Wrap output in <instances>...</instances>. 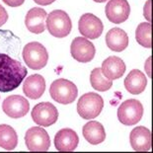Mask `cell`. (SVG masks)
I'll return each instance as SVG.
<instances>
[{
  "instance_id": "cell-24",
  "label": "cell",
  "mask_w": 153,
  "mask_h": 153,
  "mask_svg": "<svg viewBox=\"0 0 153 153\" xmlns=\"http://www.w3.org/2000/svg\"><path fill=\"white\" fill-rule=\"evenodd\" d=\"M8 20V14L3 6L0 4V27L3 26Z\"/></svg>"
},
{
  "instance_id": "cell-13",
  "label": "cell",
  "mask_w": 153,
  "mask_h": 153,
  "mask_svg": "<svg viewBox=\"0 0 153 153\" xmlns=\"http://www.w3.org/2000/svg\"><path fill=\"white\" fill-rule=\"evenodd\" d=\"M79 137L77 133L71 128H62L54 136V146L58 151H73L75 150Z\"/></svg>"
},
{
  "instance_id": "cell-6",
  "label": "cell",
  "mask_w": 153,
  "mask_h": 153,
  "mask_svg": "<svg viewBox=\"0 0 153 153\" xmlns=\"http://www.w3.org/2000/svg\"><path fill=\"white\" fill-rule=\"evenodd\" d=\"M143 116V106L138 100L125 101L118 109V118L123 125L134 126Z\"/></svg>"
},
{
  "instance_id": "cell-9",
  "label": "cell",
  "mask_w": 153,
  "mask_h": 153,
  "mask_svg": "<svg viewBox=\"0 0 153 153\" xmlns=\"http://www.w3.org/2000/svg\"><path fill=\"white\" fill-rule=\"evenodd\" d=\"M70 53L75 60L86 63L92 60L95 56L96 48L90 41H88V39L77 37L71 43Z\"/></svg>"
},
{
  "instance_id": "cell-16",
  "label": "cell",
  "mask_w": 153,
  "mask_h": 153,
  "mask_svg": "<svg viewBox=\"0 0 153 153\" xmlns=\"http://www.w3.org/2000/svg\"><path fill=\"white\" fill-rule=\"evenodd\" d=\"M45 90V78L40 74L29 76L23 84V92L28 98L37 100L41 98Z\"/></svg>"
},
{
  "instance_id": "cell-7",
  "label": "cell",
  "mask_w": 153,
  "mask_h": 153,
  "mask_svg": "<svg viewBox=\"0 0 153 153\" xmlns=\"http://www.w3.org/2000/svg\"><path fill=\"white\" fill-rule=\"evenodd\" d=\"M25 142L30 151H47L51 147L50 135L40 126L28 129L25 134Z\"/></svg>"
},
{
  "instance_id": "cell-27",
  "label": "cell",
  "mask_w": 153,
  "mask_h": 153,
  "mask_svg": "<svg viewBox=\"0 0 153 153\" xmlns=\"http://www.w3.org/2000/svg\"><path fill=\"white\" fill-rule=\"evenodd\" d=\"M34 1L39 5L45 6V5H50V4H51V3H53L55 0H34Z\"/></svg>"
},
{
  "instance_id": "cell-2",
  "label": "cell",
  "mask_w": 153,
  "mask_h": 153,
  "mask_svg": "<svg viewBox=\"0 0 153 153\" xmlns=\"http://www.w3.org/2000/svg\"><path fill=\"white\" fill-rule=\"evenodd\" d=\"M47 28L51 36L55 38H64L70 34L72 23L69 16L63 10H53L47 16Z\"/></svg>"
},
{
  "instance_id": "cell-14",
  "label": "cell",
  "mask_w": 153,
  "mask_h": 153,
  "mask_svg": "<svg viewBox=\"0 0 153 153\" xmlns=\"http://www.w3.org/2000/svg\"><path fill=\"white\" fill-rule=\"evenodd\" d=\"M47 12L44 9L34 7L28 11L25 18L26 27L31 33L41 34L45 29V19H47Z\"/></svg>"
},
{
  "instance_id": "cell-8",
  "label": "cell",
  "mask_w": 153,
  "mask_h": 153,
  "mask_svg": "<svg viewBox=\"0 0 153 153\" xmlns=\"http://www.w3.org/2000/svg\"><path fill=\"white\" fill-rule=\"evenodd\" d=\"M31 116L37 125L41 126H50L56 123L58 112L51 103L42 102L34 107Z\"/></svg>"
},
{
  "instance_id": "cell-22",
  "label": "cell",
  "mask_w": 153,
  "mask_h": 153,
  "mask_svg": "<svg viewBox=\"0 0 153 153\" xmlns=\"http://www.w3.org/2000/svg\"><path fill=\"white\" fill-rule=\"evenodd\" d=\"M90 82L94 89L100 92L110 90L113 85V81L105 77L101 68H95L92 70L90 75Z\"/></svg>"
},
{
  "instance_id": "cell-4",
  "label": "cell",
  "mask_w": 153,
  "mask_h": 153,
  "mask_svg": "<svg viewBox=\"0 0 153 153\" xmlns=\"http://www.w3.org/2000/svg\"><path fill=\"white\" fill-rule=\"evenodd\" d=\"M104 108V100L99 94L89 92L80 97L77 103V112L84 120L98 117Z\"/></svg>"
},
{
  "instance_id": "cell-19",
  "label": "cell",
  "mask_w": 153,
  "mask_h": 153,
  "mask_svg": "<svg viewBox=\"0 0 153 153\" xmlns=\"http://www.w3.org/2000/svg\"><path fill=\"white\" fill-rule=\"evenodd\" d=\"M106 44L110 50L114 51H123L128 45V37L123 30L120 28H113L107 33Z\"/></svg>"
},
{
  "instance_id": "cell-10",
  "label": "cell",
  "mask_w": 153,
  "mask_h": 153,
  "mask_svg": "<svg viewBox=\"0 0 153 153\" xmlns=\"http://www.w3.org/2000/svg\"><path fill=\"white\" fill-rule=\"evenodd\" d=\"M78 30L85 38L95 40L102 35L104 25L102 21L95 15L86 13L80 17V20L78 22Z\"/></svg>"
},
{
  "instance_id": "cell-21",
  "label": "cell",
  "mask_w": 153,
  "mask_h": 153,
  "mask_svg": "<svg viewBox=\"0 0 153 153\" xmlns=\"http://www.w3.org/2000/svg\"><path fill=\"white\" fill-rule=\"evenodd\" d=\"M18 144V135L15 129L8 125H0V147L13 150Z\"/></svg>"
},
{
  "instance_id": "cell-20",
  "label": "cell",
  "mask_w": 153,
  "mask_h": 153,
  "mask_svg": "<svg viewBox=\"0 0 153 153\" xmlns=\"http://www.w3.org/2000/svg\"><path fill=\"white\" fill-rule=\"evenodd\" d=\"M147 80L144 73L138 69H133L125 79V87L132 95H138L145 90Z\"/></svg>"
},
{
  "instance_id": "cell-15",
  "label": "cell",
  "mask_w": 153,
  "mask_h": 153,
  "mask_svg": "<svg viewBox=\"0 0 153 153\" xmlns=\"http://www.w3.org/2000/svg\"><path fill=\"white\" fill-rule=\"evenodd\" d=\"M131 147L135 151H148L151 147V132L145 126H137L129 134Z\"/></svg>"
},
{
  "instance_id": "cell-3",
  "label": "cell",
  "mask_w": 153,
  "mask_h": 153,
  "mask_svg": "<svg viewBox=\"0 0 153 153\" xmlns=\"http://www.w3.org/2000/svg\"><path fill=\"white\" fill-rule=\"evenodd\" d=\"M22 56L27 66L34 70L44 68L48 60L47 48L38 42H32L26 45L23 48Z\"/></svg>"
},
{
  "instance_id": "cell-1",
  "label": "cell",
  "mask_w": 153,
  "mask_h": 153,
  "mask_svg": "<svg viewBox=\"0 0 153 153\" xmlns=\"http://www.w3.org/2000/svg\"><path fill=\"white\" fill-rule=\"evenodd\" d=\"M28 71L17 59L0 53V91L10 92L20 86Z\"/></svg>"
},
{
  "instance_id": "cell-5",
  "label": "cell",
  "mask_w": 153,
  "mask_h": 153,
  "mask_svg": "<svg viewBox=\"0 0 153 153\" xmlns=\"http://www.w3.org/2000/svg\"><path fill=\"white\" fill-rule=\"evenodd\" d=\"M50 94L55 102L68 105L74 102L77 97L78 90L75 84L66 79H57L51 83Z\"/></svg>"
},
{
  "instance_id": "cell-25",
  "label": "cell",
  "mask_w": 153,
  "mask_h": 153,
  "mask_svg": "<svg viewBox=\"0 0 153 153\" xmlns=\"http://www.w3.org/2000/svg\"><path fill=\"white\" fill-rule=\"evenodd\" d=\"M151 0H148L146 2V4L144 6V9H143V14H144L145 18L147 19L148 22L151 21V13H150V6H151Z\"/></svg>"
},
{
  "instance_id": "cell-18",
  "label": "cell",
  "mask_w": 153,
  "mask_h": 153,
  "mask_svg": "<svg viewBox=\"0 0 153 153\" xmlns=\"http://www.w3.org/2000/svg\"><path fill=\"white\" fill-rule=\"evenodd\" d=\"M82 133L84 138L93 145L100 144L106 138V131L103 125L96 120L88 122L83 126Z\"/></svg>"
},
{
  "instance_id": "cell-17",
  "label": "cell",
  "mask_w": 153,
  "mask_h": 153,
  "mask_svg": "<svg viewBox=\"0 0 153 153\" xmlns=\"http://www.w3.org/2000/svg\"><path fill=\"white\" fill-rule=\"evenodd\" d=\"M102 73L110 80L120 78L126 72V64L122 58L118 56H109L102 63Z\"/></svg>"
},
{
  "instance_id": "cell-26",
  "label": "cell",
  "mask_w": 153,
  "mask_h": 153,
  "mask_svg": "<svg viewBox=\"0 0 153 153\" xmlns=\"http://www.w3.org/2000/svg\"><path fill=\"white\" fill-rule=\"evenodd\" d=\"M2 1L10 7H18L25 2V0H2Z\"/></svg>"
},
{
  "instance_id": "cell-11",
  "label": "cell",
  "mask_w": 153,
  "mask_h": 153,
  "mask_svg": "<svg viewBox=\"0 0 153 153\" xmlns=\"http://www.w3.org/2000/svg\"><path fill=\"white\" fill-rule=\"evenodd\" d=\"M2 110L10 118L20 119L27 115V113L30 110V104L24 97L12 95L3 101Z\"/></svg>"
},
{
  "instance_id": "cell-23",
  "label": "cell",
  "mask_w": 153,
  "mask_h": 153,
  "mask_svg": "<svg viewBox=\"0 0 153 153\" xmlns=\"http://www.w3.org/2000/svg\"><path fill=\"white\" fill-rule=\"evenodd\" d=\"M136 42L146 48H151V24L148 22L141 23L135 31Z\"/></svg>"
},
{
  "instance_id": "cell-12",
  "label": "cell",
  "mask_w": 153,
  "mask_h": 153,
  "mask_svg": "<svg viewBox=\"0 0 153 153\" xmlns=\"http://www.w3.org/2000/svg\"><path fill=\"white\" fill-rule=\"evenodd\" d=\"M105 9L108 20L114 24L126 22L131 14V6L126 0H110Z\"/></svg>"
},
{
  "instance_id": "cell-28",
  "label": "cell",
  "mask_w": 153,
  "mask_h": 153,
  "mask_svg": "<svg viewBox=\"0 0 153 153\" xmlns=\"http://www.w3.org/2000/svg\"><path fill=\"white\" fill-rule=\"evenodd\" d=\"M93 1H95V2H97V3H103V2L108 1V0H93Z\"/></svg>"
}]
</instances>
